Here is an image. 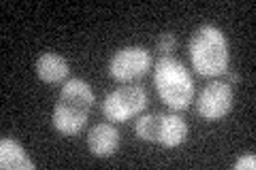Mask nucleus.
Returning <instances> with one entry per match:
<instances>
[{"label": "nucleus", "mask_w": 256, "mask_h": 170, "mask_svg": "<svg viewBox=\"0 0 256 170\" xmlns=\"http://www.w3.org/2000/svg\"><path fill=\"white\" fill-rule=\"evenodd\" d=\"M94 107V92L88 81L68 79L62 85L58 102L54 107V128L66 136L82 132L88 124V115Z\"/></svg>", "instance_id": "f257e3e1"}, {"label": "nucleus", "mask_w": 256, "mask_h": 170, "mask_svg": "<svg viewBox=\"0 0 256 170\" xmlns=\"http://www.w3.org/2000/svg\"><path fill=\"white\" fill-rule=\"evenodd\" d=\"M190 60L201 77H222L228 70V43L216 26H201L190 38Z\"/></svg>", "instance_id": "f03ea898"}, {"label": "nucleus", "mask_w": 256, "mask_h": 170, "mask_svg": "<svg viewBox=\"0 0 256 170\" xmlns=\"http://www.w3.org/2000/svg\"><path fill=\"white\" fill-rule=\"evenodd\" d=\"M154 85L158 96L173 111H186L194 100V81L186 66L173 55L160 58L154 66Z\"/></svg>", "instance_id": "7ed1b4c3"}, {"label": "nucleus", "mask_w": 256, "mask_h": 170, "mask_svg": "<svg viewBox=\"0 0 256 170\" xmlns=\"http://www.w3.org/2000/svg\"><path fill=\"white\" fill-rule=\"evenodd\" d=\"M134 132L141 141L158 143L164 147H180L188 139V124L180 115H160V113H150L141 115L134 124Z\"/></svg>", "instance_id": "20e7f679"}, {"label": "nucleus", "mask_w": 256, "mask_h": 170, "mask_svg": "<svg viewBox=\"0 0 256 170\" xmlns=\"http://www.w3.org/2000/svg\"><path fill=\"white\" fill-rule=\"evenodd\" d=\"M148 92L141 85H122L102 100V115L111 124H122L148 109Z\"/></svg>", "instance_id": "39448f33"}, {"label": "nucleus", "mask_w": 256, "mask_h": 170, "mask_svg": "<svg viewBox=\"0 0 256 170\" xmlns=\"http://www.w3.org/2000/svg\"><path fill=\"white\" fill-rule=\"evenodd\" d=\"M152 70V53L146 47L132 45L116 51V55L109 62V75L118 83H132L139 81Z\"/></svg>", "instance_id": "423d86ee"}, {"label": "nucleus", "mask_w": 256, "mask_h": 170, "mask_svg": "<svg viewBox=\"0 0 256 170\" xmlns=\"http://www.w3.org/2000/svg\"><path fill=\"white\" fill-rule=\"evenodd\" d=\"M233 104H235L233 85L226 83V81H212L198 94L196 111L207 121H218L233 111Z\"/></svg>", "instance_id": "0eeeda50"}, {"label": "nucleus", "mask_w": 256, "mask_h": 170, "mask_svg": "<svg viewBox=\"0 0 256 170\" xmlns=\"http://www.w3.org/2000/svg\"><path fill=\"white\" fill-rule=\"evenodd\" d=\"M88 147L94 153V158H111L120 147V132L111 121H102L96 124L90 132H88Z\"/></svg>", "instance_id": "6e6552de"}, {"label": "nucleus", "mask_w": 256, "mask_h": 170, "mask_svg": "<svg viewBox=\"0 0 256 170\" xmlns=\"http://www.w3.org/2000/svg\"><path fill=\"white\" fill-rule=\"evenodd\" d=\"M34 70H36V77L41 79L43 83L56 85V83L66 81L68 72H70V66H68V62L58 53H43L41 58L36 60Z\"/></svg>", "instance_id": "1a4fd4ad"}, {"label": "nucleus", "mask_w": 256, "mask_h": 170, "mask_svg": "<svg viewBox=\"0 0 256 170\" xmlns=\"http://www.w3.org/2000/svg\"><path fill=\"white\" fill-rule=\"evenodd\" d=\"M0 168L2 170H34L36 164L30 160L26 149L18 141L4 136L0 141Z\"/></svg>", "instance_id": "9d476101"}, {"label": "nucleus", "mask_w": 256, "mask_h": 170, "mask_svg": "<svg viewBox=\"0 0 256 170\" xmlns=\"http://www.w3.org/2000/svg\"><path fill=\"white\" fill-rule=\"evenodd\" d=\"M175 45H178V38H175L173 32H164V34H160L158 45H156L160 58H169V55L175 51Z\"/></svg>", "instance_id": "9b49d317"}, {"label": "nucleus", "mask_w": 256, "mask_h": 170, "mask_svg": "<svg viewBox=\"0 0 256 170\" xmlns=\"http://www.w3.org/2000/svg\"><path fill=\"white\" fill-rule=\"evenodd\" d=\"M256 168V156L254 153H246L235 162V170H254Z\"/></svg>", "instance_id": "f8f14e48"}, {"label": "nucleus", "mask_w": 256, "mask_h": 170, "mask_svg": "<svg viewBox=\"0 0 256 170\" xmlns=\"http://www.w3.org/2000/svg\"><path fill=\"white\" fill-rule=\"evenodd\" d=\"M224 75H226V79H228V83H239V75L237 72H224Z\"/></svg>", "instance_id": "ddd939ff"}]
</instances>
